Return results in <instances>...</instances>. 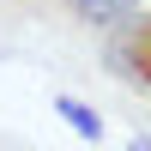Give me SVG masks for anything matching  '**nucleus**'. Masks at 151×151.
Segmentation results:
<instances>
[{"instance_id": "obj_4", "label": "nucleus", "mask_w": 151, "mask_h": 151, "mask_svg": "<svg viewBox=\"0 0 151 151\" xmlns=\"http://www.w3.org/2000/svg\"><path fill=\"white\" fill-rule=\"evenodd\" d=\"M133 151H151V139H133Z\"/></svg>"}, {"instance_id": "obj_1", "label": "nucleus", "mask_w": 151, "mask_h": 151, "mask_svg": "<svg viewBox=\"0 0 151 151\" xmlns=\"http://www.w3.org/2000/svg\"><path fill=\"white\" fill-rule=\"evenodd\" d=\"M103 73H115L121 85L151 97V6H139L121 30L103 36Z\"/></svg>"}, {"instance_id": "obj_2", "label": "nucleus", "mask_w": 151, "mask_h": 151, "mask_svg": "<svg viewBox=\"0 0 151 151\" xmlns=\"http://www.w3.org/2000/svg\"><path fill=\"white\" fill-rule=\"evenodd\" d=\"M67 12L79 24H91V30H121V24L133 18V12H139V0H67Z\"/></svg>"}, {"instance_id": "obj_3", "label": "nucleus", "mask_w": 151, "mask_h": 151, "mask_svg": "<svg viewBox=\"0 0 151 151\" xmlns=\"http://www.w3.org/2000/svg\"><path fill=\"white\" fill-rule=\"evenodd\" d=\"M55 115L67 121L79 139H103V115H97V109H85L79 97H55Z\"/></svg>"}, {"instance_id": "obj_5", "label": "nucleus", "mask_w": 151, "mask_h": 151, "mask_svg": "<svg viewBox=\"0 0 151 151\" xmlns=\"http://www.w3.org/2000/svg\"><path fill=\"white\" fill-rule=\"evenodd\" d=\"M0 151H12V145H0Z\"/></svg>"}]
</instances>
